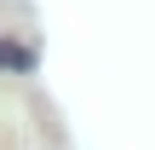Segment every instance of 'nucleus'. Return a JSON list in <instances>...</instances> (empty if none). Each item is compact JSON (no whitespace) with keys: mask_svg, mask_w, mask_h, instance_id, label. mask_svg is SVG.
Returning a JSON list of instances; mask_svg holds the SVG:
<instances>
[{"mask_svg":"<svg viewBox=\"0 0 155 150\" xmlns=\"http://www.w3.org/2000/svg\"><path fill=\"white\" fill-rule=\"evenodd\" d=\"M0 58H6V64H12V69H29V52H23V46H6V52H0Z\"/></svg>","mask_w":155,"mask_h":150,"instance_id":"obj_1","label":"nucleus"}]
</instances>
